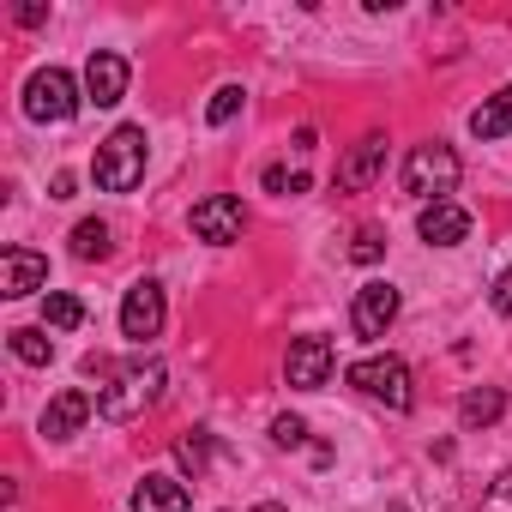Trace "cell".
Wrapping results in <instances>:
<instances>
[{
    "label": "cell",
    "instance_id": "cell-4",
    "mask_svg": "<svg viewBox=\"0 0 512 512\" xmlns=\"http://www.w3.org/2000/svg\"><path fill=\"white\" fill-rule=\"evenodd\" d=\"M79 85H73V73L67 67H37L31 79H25V115L31 121H43V127H61V121H73L79 115Z\"/></svg>",
    "mask_w": 512,
    "mask_h": 512
},
{
    "label": "cell",
    "instance_id": "cell-27",
    "mask_svg": "<svg viewBox=\"0 0 512 512\" xmlns=\"http://www.w3.org/2000/svg\"><path fill=\"white\" fill-rule=\"evenodd\" d=\"M488 302H494V314H506V320H512V266H506V272L494 278V290H488Z\"/></svg>",
    "mask_w": 512,
    "mask_h": 512
},
{
    "label": "cell",
    "instance_id": "cell-7",
    "mask_svg": "<svg viewBox=\"0 0 512 512\" xmlns=\"http://www.w3.org/2000/svg\"><path fill=\"white\" fill-rule=\"evenodd\" d=\"M157 332H163V284H157V278H139V284L127 290V302H121V338L145 344V338H157Z\"/></svg>",
    "mask_w": 512,
    "mask_h": 512
},
{
    "label": "cell",
    "instance_id": "cell-8",
    "mask_svg": "<svg viewBox=\"0 0 512 512\" xmlns=\"http://www.w3.org/2000/svg\"><path fill=\"white\" fill-rule=\"evenodd\" d=\"M127 79H133V67H127V55H115V49H97V55L85 61V97H91L97 109H115V103L127 97Z\"/></svg>",
    "mask_w": 512,
    "mask_h": 512
},
{
    "label": "cell",
    "instance_id": "cell-30",
    "mask_svg": "<svg viewBox=\"0 0 512 512\" xmlns=\"http://www.w3.org/2000/svg\"><path fill=\"white\" fill-rule=\"evenodd\" d=\"M392 512H410V506H392Z\"/></svg>",
    "mask_w": 512,
    "mask_h": 512
},
{
    "label": "cell",
    "instance_id": "cell-17",
    "mask_svg": "<svg viewBox=\"0 0 512 512\" xmlns=\"http://www.w3.org/2000/svg\"><path fill=\"white\" fill-rule=\"evenodd\" d=\"M470 133H476V139H506V133H512V85L494 91V97L470 115Z\"/></svg>",
    "mask_w": 512,
    "mask_h": 512
},
{
    "label": "cell",
    "instance_id": "cell-28",
    "mask_svg": "<svg viewBox=\"0 0 512 512\" xmlns=\"http://www.w3.org/2000/svg\"><path fill=\"white\" fill-rule=\"evenodd\" d=\"M49 19V7H37V0H25V7H19V25H43Z\"/></svg>",
    "mask_w": 512,
    "mask_h": 512
},
{
    "label": "cell",
    "instance_id": "cell-2",
    "mask_svg": "<svg viewBox=\"0 0 512 512\" xmlns=\"http://www.w3.org/2000/svg\"><path fill=\"white\" fill-rule=\"evenodd\" d=\"M458 175H464V163H458V151L446 139L410 145V157H404V193H416L422 205H440L458 187Z\"/></svg>",
    "mask_w": 512,
    "mask_h": 512
},
{
    "label": "cell",
    "instance_id": "cell-26",
    "mask_svg": "<svg viewBox=\"0 0 512 512\" xmlns=\"http://www.w3.org/2000/svg\"><path fill=\"white\" fill-rule=\"evenodd\" d=\"M284 187H290V193H302V187H308V175H290V169H278V163H272V169H266V193H284Z\"/></svg>",
    "mask_w": 512,
    "mask_h": 512
},
{
    "label": "cell",
    "instance_id": "cell-25",
    "mask_svg": "<svg viewBox=\"0 0 512 512\" xmlns=\"http://www.w3.org/2000/svg\"><path fill=\"white\" fill-rule=\"evenodd\" d=\"M272 440H278V446H302V440H308V422H302V416H278V422H272Z\"/></svg>",
    "mask_w": 512,
    "mask_h": 512
},
{
    "label": "cell",
    "instance_id": "cell-22",
    "mask_svg": "<svg viewBox=\"0 0 512 512\" xmlns=\"http://www.w3.org/2000/svg\"><path fill=\"white\" fill-rule=\"evenodd\" d=\"M241 103H247V91H241V85H223V91L211 97L205 121H211V127H223V121H235V115H241Z\"/></svg>",
    "mask_w": 512,
    "mask_h": 512
},
{
    "label": "cell",
    "instance_id": "cell-21",
    "mask_svg": "<svg viewBox=\"0 0 512 512\" xmlns=\"http://www.w3.org/2000/svg\"><path fill=\"white\" fill-rule=\"evenodd\" d=\"M43 320H49L55 332H79V326H85V302H79V296H61V290H55V296L43 302Z\"/></svg>",
    "mask_w": 512,
    "mask_h": 512
},
{
    "label": "cell",
    "instance_id": "cell-1",
    "mask_svg": "<svg viewBox=\"0 0 512 512\" xmlns=\"http://www.w3.org/2000/svg\"><path fill=\"white\" fill-rule=\"evenodd\" d=\"M163 386H169L163 362H127V368L109 374V386L97 392V416H103V422H133V416H145V410L163 398Z\"/></svg>",
    "mask_w": 512,
    "mask_h": 512
},
{
    "label": "cell",
    "instance_id": "cell-5",
    "mask_svg": "<svg viewBox=\"0 0 512 512\" xmlns=\"http://www.w3.org/2000/svg\"><path fill=\"white\" fill-rule=\"evenodd\" d=\"M362 398H374V404H386V410H410L416 404V392H410V368L398 362V356H368V362H356L350 374H344Z\"/></svg>",
    "mask_w": 512,
    "mask_h": 512
},
{
    "label": "cell",
    "instance_id": "cell-23",
    "mask_svg": "<svg viewBox=\"0 0 512 512\" xmlns=\"http://www.w3.org/2000/svg\"><path fill=\"white\" fill-rule=\"evenodd\" d=\"M380 253H386V235H380V229H356V241H350V260H356V266H374Z\"/></svg>",
    "mask_w": 512,
    "mask_h": 512
},
{
    "label": "cell",
    "instance_id": "cell-19",
    "mask_svg": "<svg viewBox=\"0 0 512 512\" xmlns=\"http://www.w3.org/2000/svg\"><path fill=\"white\" fill-rule=\"evenodd\" d=\"M175 464H181V470L199 482V476H205V464H211V434H205V428L181 434V440H175Z\"/></svg>",
    "mask_w": 512,
    "mask_h": 512
},
{
    "label": "cell",
    "instance_id": "cell-13",
    "mask_svg": "<svg viewBox=\"0 0 512 512\" xmlns=\"http://www.w3.org/2000/svg\"><path fill=\"white\" fill-rule=\"evenodd\" d=\"M380 163H386V139H380V133H368V139H362V145H350V157L338 163V193H362V187H374Z\"/></svg>",
    "mask_w": 512,
    "mask_h": 512
},
{
    "label": "cell",
    "instance_id": "cell-11",
    "mask_svg": "<svg viewBox=\"0 0 512 512\" xmlns=\"http://www.w3.org/2000/svg\"><path fill=\"white\" fill-rule=\"evenodd\" d=\"M43 284H49V260H43V253H31V247H7V253H0V296H7V302L37 296Z\"/></svg>",
    "mask_w": 512,
    "mask_h": 512
},
{
    "label": "cell",
    "instance_id": "cell-20",
    "mask_svg": "<svg viewBox=\"0 0 512 512\" xmlns=\"http://www.w3.org/2000/svg\"><path fill=\"white\" fill-rule=\"evenodd\" d=\"M73 260H109V223L85 217V223L73 229Z\"/></svg>",
    "mask_w": 512,
    "mask_h": 512
},
{
    "label": "cell",
    "instance_id": "cell-3",
    "mask_svg": "<svg viewBox=\"0 0 512 512\" xmlns=\"http://www.w3.org/2000/svg\"><path fill=\"white\" fill-rule=\"evenodd\" d=\"M91 175H97L103 193H133V187L145 181V127H115V133L97 145Z\"/></svg>",
    "mask_w": 512,
    "mask_h": 512
},
{
    "label": "cell",
    "instance_id": "cell-14",
    "mask_svg": "<svg viewBox=\"0 0 512 512\" xmlns=\"http://www.w3.org/2000/svg\"><path fill=\"white\" fill-rule=\"evenodd\" d=\"M91 392H61V398H49V410H43V434L49 440H73L85 422H91Z\"/></svg>",
    "mask_w": 512,
    "mask_h": 512
},
{
    "label": "cell",
    "instance_id": "cell-15",
    "mask_svg": "<svg viewBox=\"0 0 512 512\" xmlns=\"http://www.w3.org/2000/svg\"><path fill=\"white\" fill-rule=\"evenodd\" d=\"M500 416H506V392H500V386H470V392L458 398V428H470V434H476V428H494Z\"/></svg>",
    "mask_w": 512,
    "mask_h": 512
},
{
    "label": "cell",
    "instance_id": "cell-16",
    "mask_svg": "<svg viewBox=\"0 0 512 512\" xmlns=\"http://www.w3.org/2000/svg\"><path fill=\"white\" fill-rule=\"evenodd\" d=\"M133 512H187V482L175 476H145L133 488Z\"/></svg>",
    "mask_w": 512,
    "mask_h": 512
},
{
    "label": "cell",
    "instance_id": "cell-18",
    "mask_svg": "<svg viewBox=\"0 0 512 512\" xmlns=\"http://www.w3.org/2000/svg\"><path fill=\"white\" fill-rule=\"evenodd\" d=\"M7 344H13V356H19V362H31V368H49V362H55V344H49L37 326H19V332H7Z\"/></svg>",
    "mask_w": 512,
    "mask_h": 512
},
{
    "label": "cell",
    "instance_id": "cell-6",
    "mask_svg": "<svg viewBox=\"0 0 512 512\" xmlns=\"http://www.w3.org/2000/svg\"><path fill=\"white\" fill-rule=\"evenodd\" d=\"M241 229H247V211H241L235 193H205V199L193 205V235H199V241L229 247V241H241Z\"/></svg>",
    "mask_w": 512,
    "mask_h": 512
},
{
    "label": "cell",
    "instance_id": "cell-12",
    "mask_svg": "<svg viewBox=\"0 0 512 512\" xmlns=\"http://www.w3.org/2000/svg\"><path fill=\"white\" fill-rule=\"evenodd\" d=\"M416 235H422L428 247H458V241L470 235V211H464V205H452V199H440V205H422V217H416Z\"/></svg>",
    "mask_w": 512,
    "mask_h": 512
},
{
    "label": "cell",
    "instance_id": "cell-24",
    "mask_svg": "<svg viewBox=\"0 0 512 512\" xmlns=\"http://www.w3.org/2000/svg\"><path fill=\"white\" fill-rule=\"evenodd\" d=\"M482 512H512V470H500L482 494Z\"/></svg>",
    "mask_w": 512,
    "mask_h": 512
},
{
    "label": "cell",
    "instance_id": "cell-29",
    "mask_svg": "<svg viewBox=\"0 0 512 512\" xmlns=\"http://www.w3.org/2000/svg\"><path fill=\"white\" fill-rule=\"evenodd\" d=\"M253 512H290V506H278V500H260V506H253Z\"/></svg>",
    "mask_w": 512,
    "mask_h": 512
},
{
    "label": "cell",
    "instance_id": "cell-10",
    "mask_svg": "<svg viewBox=\"0 0 512 512\" xmlns=\"http://www.w3.org/2000/svg\"><path fill=\"white\" fill-rule=\"evenodd\" d=\"M332 362H338V350H332L326 338H290L284 374H290V386H302V392H320V386H326V374H332Z\"/></svg>",
    "mask_w": 512,
    "mask_h": 512
},
{
    "label": "cell",
    "instance_id": "cell-9",
    "mask_svg": "<svg viewBox=\"0 0 512 512\" xmlns=\"http://www.w3.org/2000/svg\"><path fill=\"white\" fill-rule=\"evenodd\" d=\"M398 320V290L392 284H362L356 290V302H350V326H356V338H386V326Z\"/></svg>",
    "mask_w": 512,
    "mask_h": 512
}]
</instances>
